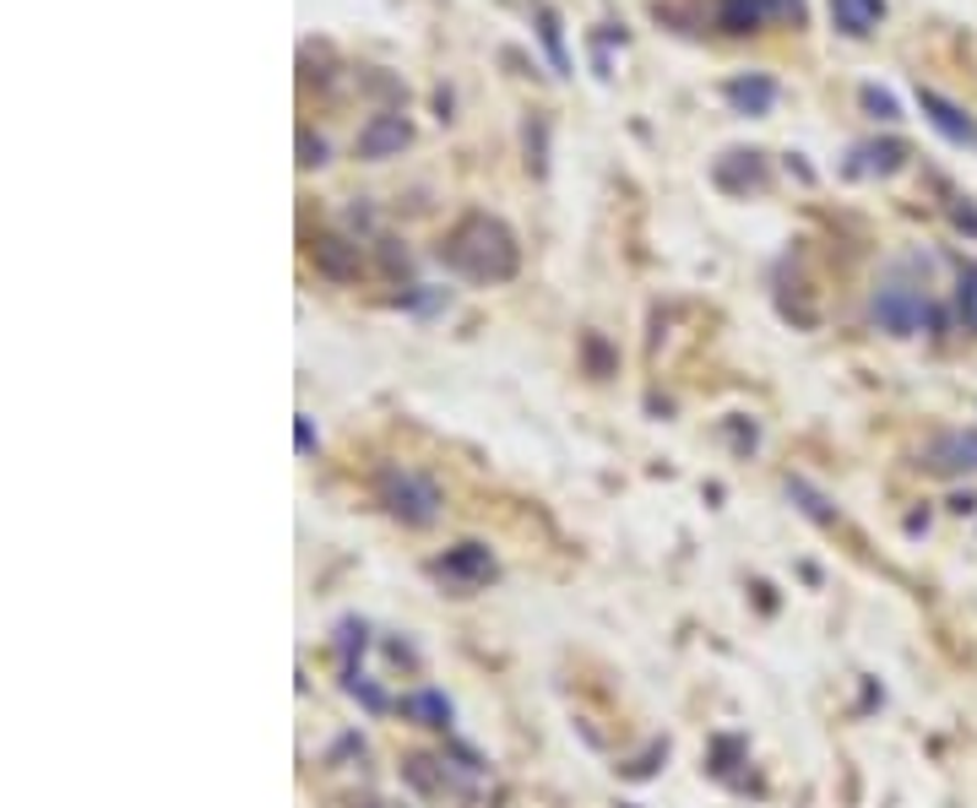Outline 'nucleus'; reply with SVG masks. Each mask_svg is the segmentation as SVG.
Segmentation results:
<instances>
[{
    "label": "nucleus",
    "mask_w": 977,
    "mask_h": 808,
    "mask_svg": "<svg viewBox=\"0 0 977 808\" xmlns=\"http://www.w3.org/2000/svg\"><path fill=\"white\" fill-rule=\"evenodd\" d=\"M316 266H321L331 283H353V277H359V245L342 240V234H321V240H316Z\"/></svg>",
    "instance_id": "39448f33"
},
{
    "label": "nucleus",
    "mask_w": 977,
    "mask_h": 808,
    "mask_svg": "<svg viewBox=\"0 0 977 808\" xmlns=\"http://www.w3.org/2000/svg\"><path fill=\"white\" fill-rule=\"evenodd\" d=\"M863 109H869L874 120H902L896 98H891V93H880V87H863Z\"/></svg>",
    "instance_id": "ddd939ff"
},
{
    "label": "nucleus",
    "mask_w": 977,
    "mask_h": 808,
    "mask_svg": "<svg viewBox=\"0 0 977 808\" xmlns=\"http://www.w3.org/2000/svg\"><path fill=\"white\" fill-rule=\"evenodd\" d=\"M386 499L391 510L407 515V521H429L435 515V489L424 478H413V472H386Z\"/></svg>",
    "instance_id": "20e7f679"
},
{
    "label": "nucleus",
    "mask_w": 977,
    "mask_h": 808,
    "mask_svg": "<svg viewBox=\"0 0 977 808\" xmlns=\"http://www.w3.org/2000/svg\"><path fill=\"white\" fill-rule=\"evenodd\" d=\"M777 17L772 0H716V28L722 33H755Z\"/></svg>",
    "instance_id": "423d86ee"
},
{
    "label": "nucleus",
    "mask_w": 977,
    "mask_h": 808,
    "mask_svg": "<svg viewBox=\"0 0 977 808\" xmlns=\"http://www.w3.org/2000/svg\"><path fill=\"white\" fill-rule=\"evenodd\" d=\"M863 158H869V169L896 174V169H902V158H907V147H902V141H880V147H863Z\"/></svg>",
    "instance_id": "9b49d317"
},
{
    "label": "nucleus",
    "mask_w": 977,
    "mask_h": 808,
    "mask_svg": "<svg viewBox=\"0 0 977 808\" xmlns=\"http://www.w3.org/2000/svg\"><path fill=\"white\" fill-rule=\"evenodd\" d=\"M538 33H543V44H549V61H554V71H571L565 50H560V22H554V11H538Z\"/></svg>",
    "instance_id": "f8f14e48"
},
{
    "label": "nucleus",
    "mask_w": 977,
    "mask_h": 808,
    "mask_svg": "<svg viewBox=\"0 0 977 808\" xmlns=\"http://www.w3.org/2000/svg\"><path fill=\"white\" fill-rule=\"evenodd\" d=\"M880 11H885V0H831L837 28H842V33H852V39H863V33L880 22Z\"/></svg>",
    "instance_id": "1a4fd4ad"
},
{
    "label": "nucleus",
    "mask_w": 977,
    "mask_h": 808,
    "mask_svg": "<svg viewBox=\"0 0 977 808\" xmlns=\"http://www.w3.org/2000/svg\"><path fill=\"white\" fill-rule=\"evenodd\" d=\"M874 320L896 337H912L923 320H928V294L923 288H907V283H885L874 294Z\"/></svg>",
    "instance_id": "f03ea898"
},
{
    "label": "nucleus",
    "mask_w": 977,
    "mask_h": 808,
    "mask_svg": "<svg viewBox=\"0 0 977 808\" xmlns=\"http://www.w3.org/2000/svg\"><path fill=\"white\" fill-rule=\"evenodd\" d=\"M722 98H728L739 115H766L772 98H777V87H772V76H733V82L722 87Z\"/></svg>",
    "instance_id": "0eeeda50"
},
{
    "label": "nucleus",
    "mask_w": 977,
    "mask_h": 808,
    "mask_svg": "<svg viewBox=\"0 0 977 808\" xmlns=\"http://www.w3.org/2000/svg\"><path fill=\"white\" fill-rule=\"evenodd\" d=\"M772 6H777V17H782V22H793V28L804 22V0H772Z\"/></svg>",
    "instance_id": "dca6fc26"
},
{
    "label": "nucleus",
    "mask_w": 977,
    "mask_h": 808,
    "mask_svg": "<svg viewBox=\"0 0 977 808\" xmlns=\"http://www.w3.org/2000/svg\"><path fill=\"white\" fill-rule=\"evenodd\" d=\"M407 141H413V125L402 120V115H375V120L359 130V158L381 163V158H396Z\"/></svg>",
    "instance_id": "7ed1b4c3"
},
{
    "label": "nucleus",
    "mask_w": 977,
    "mask_h": 808,
    "mask_svg": "<svg viewBox=\"0 0 977 808\" xmlns=\"http://www.w3.org/2000/svg\"><path fill=\"white\" fill-rule=\"evenodd\" d=\"M962 315L977 326V277H967V283H962Z\"/></svg>",
    "instance_id": "2eb2a0df"
},
{
    "label": "nucleus",
    "mask_w": 977,
    "mask_h": 808,
    "mask_svg": "<svg viewBox=\"0 0 977 808\" xmlns=\"http://www.w3.org/2000/svg\"><path fill=\"white\" fill-rule=\"evenodd\" d=\"M299 163H305V169H316V163H326V141H321V136H310V130H299Z\"/></svg>",
    "instance_id": "4468645a"
},
{
    "label": "nucleus",
    "mask_w": 977,
    "mask_h": 808,
    "mask_svg": "<svg viewBox=\"0 0 977 808\" xmlns=\"http://www.w3.org/2000/svg\"><path fill=\"white\" fill-rule=\"evenodd\" d=\"M733 158H739V169H733V163H728V158H722V163H716V180H722V185H766V163H761V152H733Z\"/></svg>",
    "instance_id": "9d476101"
},
{
    "label": "nucleus",
    "mask_w": 977,
    "mask_h": 808,
    "mask_svg": "<svg viewBox=\"0 0 977 808\" xmlns=\"http://www.w3.org/2000/svg\"><path fill=\"white\" fill-rule=\"evenodd\" d=\"M440 255L452 261L461 277H478V283H506L517 272V240H511V228L500 217H484V212L461 217L446 234Z\"/></svg>",
    "instance_id": "f257e3e1"
},
{
    "label": "nucleus",
    "mask_w": 977,
    "mask_h": 808,
    "mask_svg": "<svg viewBox=\"0 0 977 808\" xmlns=\"http://www.w3.org/2000/svg\"><path fill=\"white\" fill-rule=\"evenodd\" d=\"M917 104H923V115L939 125L951 141H977V125L967 120V115H962L951 98H939V93H928V87H923V93H917Z\"/></svg>",
    "instance_id": "6e6552de"
}]
</instances>
